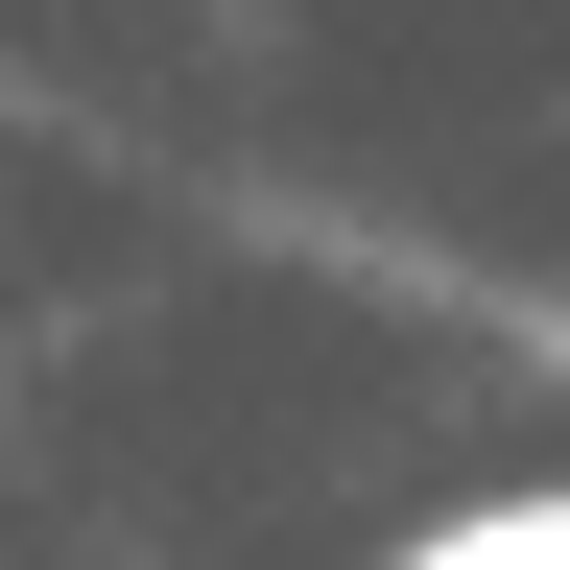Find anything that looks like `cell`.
Returning a JSON list of instances; mask_svg holds the SVG:
<instances>
[{
    "instance_id": "6da1fadb",
    "label": "cell",
    "mask_w": 570,
    "mask_h": 570,
    "mask_svg": "<svg viewBox=\"0 0 570 570\" xmlns=\"http://www.w3.org/2000/svg\"><path fill=\"white\" fill-rule=\"evenodd\" d=\"M381 570H570V499H475V523H428V547H381Z\"/></svg>"
}]
</instances>
